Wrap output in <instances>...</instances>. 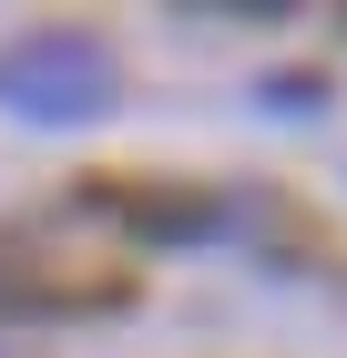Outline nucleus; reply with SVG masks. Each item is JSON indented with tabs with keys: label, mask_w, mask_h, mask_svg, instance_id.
<instances>
[{
	"label": "nucleus",
	"mask_w": 347,
	"mask_h": 358,
	"mask_svg": "<svg viewBox=\"0 0 347 358\" xmlns=\"http://www.w3.org/2000/svg\"><path fill=\"white\" fill-rule=\"evenodd\" d=\"M266 103H276V113H317L327 83H317V72H286V83H266Z\"/></svg>",
	"instance_id": "f03ea898"
},
{
	"label": "nucleus",
	"mask_w": 347,
	"mask_h": 358,
	"mask_svg": "<svg viewBox=\"0 0 347 358\" xmlns=\"http://www.w3.org/2000/svg\"><path fill=\"white\" fill-rule=\"evenodd\" d=\"M123 103V62L92 31H21L0 41V113L21 123H103Z\"/></svg>",
	"instance_id": "f257e3e1"
}]
</instances>
